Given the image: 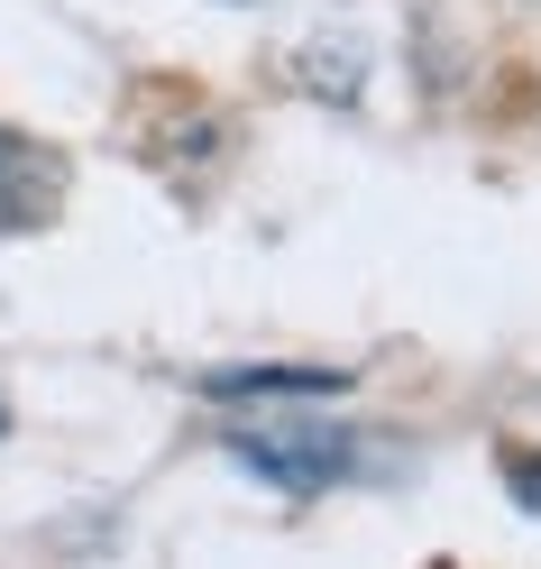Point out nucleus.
I'll list each match as a JSON object with an SVG mask.
<instances>
[{"mask_svg": "<svg viewBox=\"0 0 541 569\" xmlns=\"http://www.w3.org/2000/svg\"><path fill=\"white\" fill-rule=\"evenodd\" d=\"M230 459L284 496H321L331 478H349V432H331V422H239Z\"/></svg>", "mask_w": 541, "mask_h": 569, "instance_id": "nucleus-1", "label": "nucleus"}, {"mask_svg": "<svg viewBox=\"0 0 541 569\" xmlns=\"http://www.w3.org/2000/svg\"><path fill=\"white\" fill-rule=\"evenodd\" d=\"M340 368H221L211 377V396H230V405H248V396H340Z\"/></svg>", "mask_w": 541, "mask_h": 569, "instance_id": "nucleus-2", "label": "nucleus"}, {"mask_svg": "<svg viewBox=\"0 0 541 569\" xmlns=\"http://www.w3.org/2000/svg\"><path fill=\"white\" fill-rule=\"evenodd\" d=\"M514 496H523V506L541 515V459H514Z\"/></svg>", "mask_w": 541, "mask_h": 569, "instance_id": "nucleus-3", "label": "nucleus"}, {"mask_svg": "<svg viewBox=\"0 0 541 569\" xmlns=\"http://www.w3.org/2000/svg\"><path fill=\"white\" fill-rule=\"evenodd\" d=\"M0 432H10V413H0Z\"/></svg>", "mask_w": 541, "mask_h": 569, "instance_id": "nucleus-4", "label": "nucleus"}, {"mask_svg": "<svg viewBox=\"0 0 541 569\" xmlns=\"http://www.w3.org/2000/svg\"><path fill=\"white\" fill-rule=\"evenodd\" d=\"M0 166H10V148H0Z\"/></svg>", "mask_w": 541, "mask_h": 569, "instance_id": "nucleus-5", "label": "nucleus"}]
</instances>
